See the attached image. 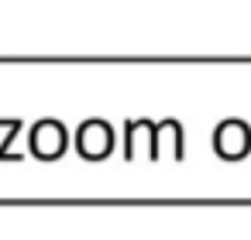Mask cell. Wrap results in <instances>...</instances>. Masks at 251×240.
<instances>
[{
	"instance_id": "2",
	"label": "cell",
	"mask_w": 251,
	"mask_h": 240,
	"mask_svg": "<svg viewBox=\"0 0 251 240\" xmlns=\"http://www.w3.org/2000/svg\"><path fill=\"white\" fill-rule=\"evenodd\" d=\"M76 148H79V154L83 158H107L110 151H114V131L103 124V120H86L83 127H79V134H76Z\"/></svg>"
},
{
	"instance_id": "3",
	"label": "cell",
	"mask_w": 251,
	"mask_h": 240,
	"mask_svg": "<svg viewBox=\"0 0 251 240\" xmlns=\"http://www.w3.org/2000/svg\"><path fill=\"white\" fill-rule=\"evenodd\" d=\"M69 137H66V127L59 120H42L35 131H31V151L42 158V161H55L62 151H66Z\"/></svg>"
},
{
	"instance_id": "1",
	"label": "cell",
	"mask_w": 251,
	"mask_h": 240,
	"mask_svg": "<svg viewBox=\"0 0 251 240\" xmlns=\"http://www.w3.org/2000/svg\"><path fill=\"white\" fill-rule=\"evenodd\" d=\"M213 151L220 158H244L251 151V131L241 124V120H224L217 131H213Z\"/></svg>"
}]
</instances>
